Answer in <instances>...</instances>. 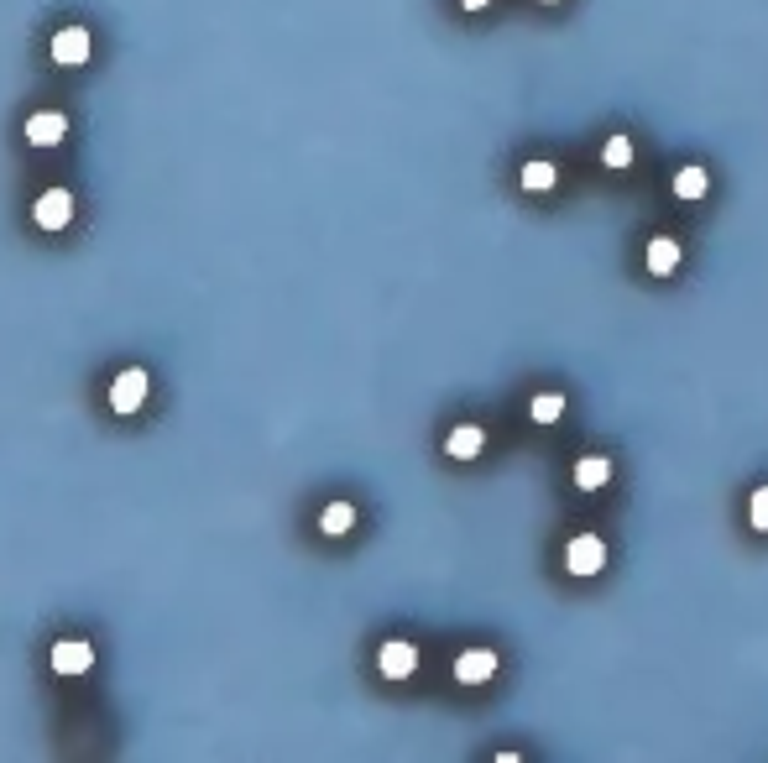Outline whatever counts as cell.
Instances as JSON below:
<instances>
[{
    "instance_id": "12",
    "label": "cell",
    "mask_w": 768,
    "mask_h": 763,
    "mask_svg": "<svg viewBox=\"0 0 768 763\" xmlns=\"http://www.w3.org/2000/svg\"><path fill=\"white\" fill-rule=\"evenodd\" d=\"M356 528V507L351 502H330L319 513V534H330V539H340V534H351Z\"/></svg>"
},
{
    "instance_id": "16",
    "label": "cell",
    "mask_w": 768,
    "mask_h": 763,
    "mask_svg": "<svg viewBox=\"0 0 768 763\" xmlns=\"http://www.w3.org/2000/svg\"><path fill=\"white\" fill-rule=\"evenodd\" d=\"M601 163H607V168H627V163H633V142H627V136H612V142L601 147Z\"/></svg>"
},
{
    "instance_id": "5",
    "label": "cell",
    "mask_w": 768,
    "mask_h": 763,
    "mask_svg": "<svg viewBox=\"0 0 768 763\" xmlns=\"http://www.w3.org/2000/svg\"><path fill=\"white\" fill-rule=\"evenodd\" d=\"M377 669H382L387 680H408L413 669H418V649H413L408 638H387L382 649H377Z\"/></svg>"
},
{
    "instance_id": "11",
    "label": "cell",
    "mask_w": 768,
    "mask_h": 763,
    "mask_svg": "<svg viewBox=\"0 0 768 763\" xmlns=\"http://www.w3.org/2000/svg\"><path fill=\"white\" fill-rule=\"evenodd\" d=\"M674 267H680V241H674V236H654V241H648V272L669 277Z\"/></svg>"
},
{
    "instance_id": "18",
    "label": "cell",
    "mask_w": 768,
    "mask_h": 763,
    "mask_svg": "<svg viewBox=\"0 0 768 763\" xmlns=\"http://www.w3.org/2000/svg\"><path fill=\"white\" fill-rule=\"evenodd\" d=\"M460 6H465V11H481V6H492V0H460Z\"/></svg>"
},
{
    "instance_id": "8",
    "label": "cell",
    "mask_w": 768,
    "mask_h": 763,
    "mask_svg": "<svg viewBox=\"0 0 768 763\" xmlns=\"http://www.w3.org/2000/svg\"><path fill=\"white\" fill-rule=\"evenodd\" d=\"M497 675V654L492 649H465L460 659H455V680L460 685H486Z\"/></svg>"
},
{
    "instance_id": "10",
    "label": "cell",
    "mask_w": 768,
    "mask_h": 763,
    "mask_svg": "<svg viewBox=\"0 0 768 763\" xmlns=\"http://www.w3.org/2000/svg\"><path fill=\"white\" fill-rule=\"evenodd\" d=\"M481 445H486V429H481V424H455L450 439H445V450H450L455 460H476Z\"/></svg>"
},
{
    "instance_id": "15",
    "label": "cell",
    "mask_w": 768,
    "mask_h": 763,
    "mask_svg": "<svg viewBox=\"0 0 768 763\" xmlns=\"http://www.w3.org/2000/svg\"><path fill=\"white\" fill-rule=\"evenodd\" d=\"M528 413H533V424H554L565 413V398H560V392H539V398L528 403Z\"/></svg>"
},
{
    "instance_id": "17",
    "label": "cell",
    "mask_w": 768,
    "mask_h": 763,
    "mask_svg": "<svg viewBox=\"0 0 768 763\" xmlns=\"http://www.w3.org/2000/svg\"><path fill=\"white\" fill-rule=\"evenodd\" d=\"M748 518H753L758 534H768V487H758V492L748 497Z\"/></svg>"
},
{
    "instance_id": "13",
    "label": "cell",
    "mask_w": 768,
    "mask_h": 763,
    "mask_svg": "<svg viewBox=\"0 0 768 763\" xmlns=\"http://www.w3.org/2000/svg\"><path fill=\"white\" fill-rule=\"evenodd\" d=\"M554 183H560V168H554V163H528L523 168V189L528 194H549Z\"/></svg>"
},
{
    "instance_id": "4",
    "label": "cell",
    "mask_w": 768,
    "mask_h": 763,
    "mask_svg": "<svg viewBox=\"0 0 768 763\" xmlns=\"http://www.w3.org/2000/svg\"><path fill=\"white\" fill-rule=\"evenodd\" d=\"M601 565H607V544H601L596 534H575L570 549H565V570L570 575H596Z\"/></svg>"
},
{
    "instance_id": "14",
    "label": "cell",
    "mask_w": 768,
    "mask_h": 763,
    "mask_svg": "<svg viewBox=\"0 0 768 763\" xmlns=\"http://www.w3.org/2000/svg\"><path fill=\"white\" fill-rule=\"evenodd\" d=\"M706 183H711L706 168H695V163H690V168L674 173V194H680V199H701V194H706Z\"/></svg>"
},
{
    "instance_id": "2",
    "label": "cell",
    "mask_w": 768,
    "mask_h": 763,
    "mask_svg": "<svg viewBox=\"0 0 768 763\" xmlns=\"http://www.w3.org/2000/svg\"><path fill=\"white\" fill-rule=\"evenodd\" d=\"M48 664H53V675L79 680V675H89V664H95V649H89V638H58Z\"/></svg>"
},
{
    "instance_id": "7",
    "label": "cell",
    "mask_w": 768,
    "mask_h": 763,
    "mask_svg": "<svg viewBox=\"0 0 768 763\" xmlns=\"http://www.w3.org/2000/svg\"><path fill=\"white\" fill-rule=\"evenodd\" d=\"M89 27H63L58 37H53V63H63V68H84L89 63Z\"/></svg>"
},
{
    "instance_id": "9",
    "label": "cell",
    "mask_w": 768,
    "mask_h": 763,
    "mask_svg": "<svg viewBox=\"0 0 768 763\" xmlns=\"http://www.w3.org/2000/svg\"><path fill=\"white\" fill-rule=\"evenodd\" d=\"M612 481V460L607 455H580L575 460V487L580 492H596V487H607Z\"/></svg>"
},
{
    "instance_id": "6",
    "label": "cell",
    "mask_w": 768,
    "mask_h": 763,
    "mask_svg": "<svg viewBox=\"0 0 768 763\" xmlns=\"http://www.w3.org/2000/svg\"><path fill=\"white\" fill-rule=\"evenodd\" d=\"M21 131H27L32 147H58L63 136H68V115H63V110H32Z\"/></svg>"
},
{
    "instance_id": "1",
    "label": "cell",
    "mask_w": 768,
    "mask_h": 763,
    "mask_svg": "<svg viewBox=\"0 0 768 763\" xmlns=\"http://www.w3.org/2000/svg\"><path fill=\"white\" fill-rule=\"evenodd\" d=\"M147 392H152V377L142 372V366H126V372H115V377H110L105 403H110L115 413H136V408L147 403Z\"/></svg>"
},
{
    "instance_id": "3",
    "label": "cell",
    "mask_w": 768,
    "mask_h": 763,
    "mask_svg": "<svg viewBox=\"0 0 768 763\" xmlns=\"http://www.w3.org/2000/svg\"><path fill=\"white\" fill-rule=\"evenodd\" d=\"M32 220H37V230H63L68 220H74V194H68V189H48V194H37V204H32Z\"/></svg>"
},
{
    "instance_id": "19",
    "label": "cell",
    "mask_w": 768,
    "mask_h": 763,
    "mask_svg": "<svg viewBox=\"0 0 768 763\" xmlns=\"http://www.w3.org/2000/svg\"><path fill=\"white\" fill-rule=\"evenodd\" d=\"M549 6H554V0H549Z\"/></svg>"
}]
</instances>
